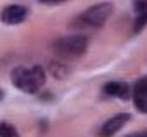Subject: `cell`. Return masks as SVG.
<instances>
[{
  "label": "cell",
  "mask_w": 147,
  "mask_h": 137,
  "mask_svg": "<svg viewBox=\"0 0 147 137\" xmlns=\"http://www.w3.org/2000/svg\"><path fill=\"white\" fill-rule=\"evenodd\" d=\"M11 80L19 90L28 92V94H35L45 83V71L42 66H33V68L18 66L11 73Z\"/></svg>",
  "instance_id": "cell-1"
},
{
  "label": "cell",
  "mask_w": 147,
  "mask_h": 137,
  "mask_svg": "<svg viewBox=\"0 0 147 137\" xmlns=\"http://www.w3.org/2000/svg\"><path fill=\"white\" fill-rule=\"evenodd\" d=\"M113 12V5L104 2V4H97V5H92L88 7L80 18H78V23L85 24V26H90V28H100L107 18L111 16Z\"/></svg>",
  "instance_id": "cell-2"
},
{
  "label": "cell",
  "mask_w": 147,
  "mask_h": 137,
  "mask_svg": "<svg viewBox=\"0 0 147 137\" xmlns=\"http://www.w3.org/2000/svg\"><path fill=\"white\" fill-rule=\"evenodd\" d=\"M87 38L85 37H80V35H73V37H64V38H59L55 43H54V49L61 54V56H71V57H76V56H82L85 50H87Z\"/></svg>",
  "instance_id": "cell-3"
},
{
  "label": "cell",
  "mask_w": 147,
  "mask_h": 137,
  "mask_svg": "<svg viewBox=\"0 0 147 137\" xmlns=\"http://www.w3.org/2000/svg\"><path fill=\"white\" fill-rule=\"evenodd\" d=\"M130 121V115L128 113H119L111 116L107 121H104V125L100 127V137H113L118 130H121L125 127V123Z\"/></svg>",
  "instance_id": "cell-4"
},
{
  "label": "cell",
  "mask_w": 147,
  "mask_h": 137,
  "mask_svg": "<svg viewBox=\"0 0 147 137\" xmlns=\"http://www.w3.org/2000/svg\"><path fill=\"white\" fill-rule=\"evenodd\" d=\"M28 18V9L23 5H7L2 11V21L5 24H19Z\"/></svg>",
  "instance_id": "cell-5"
},
{
  "label": "cell",
  "mask_w": 147,
  "mask_h": 137,
  "mask_svg": "<svg viewBox=\"0 0 147 137\" xmlns=\"http://www.w3.org/2000/svg\"><path fill=\"white\" fill-rule=\"evenodd\" d=\"M104 96L107 97H119V99H126L128 97V85L123 82H107L102 87Z\"/></svg>",
  "instance_id": "cell-6"
},
{
  "label": "cell",
  "mask_w": 147,
  "mask_h": 137,
  "mask_svg": "<svg viewBox=\"0 0 147 137\" xmlns=\"http://www.w3.org/2000/svg\"><path fill=\"white\" fill-rule=\"evenodd\" d=\"M133 97H135V99H133L135 108H137L138 111H142V113L147 115V94H135Z\"/></svg>",
  "instance_id": "cell-7"
},
{
  "label": "cell",
  "mask_w": 147,
  "mask_h": 137,
  "mask_svg": "<svg viewBox=\"0 0 147 137\" xmlns=\"http://www.w3.org/2000/svg\"><path fill=\"white\" fill-rule=\"evenodd\" d=\"M0 137H19V135L14 127H11L7 121H2V125H0Z\"/></svg>",
  "instance_id": "cell-8"
},
{
  "label": "cell",
  "mask_w": 147,
  "mask_h": 137,
  "mask_svg": "<svg viewBox=\"0 0 147 137\" xmlns=\"http://www.w3.org/2000/svg\"><path fill=\"white\" fill-rule=\"evenodd\" d=\"M147 24V14H137V19H135V23H133V31L135 33H138V31H142V28Z\"/></svg>",
  "instance_id": "cell-9"
},
{
  "label": "cell",
  "mask_w": 147,
  "mask_h": 137,
  "mask_svg": "<svg viewBox=\"0 0 147 137\" xmlns=\"http://www.w3.org/2000/svg\"><path fill=\"white\" fill-rule=\"evenodd\" d=\"M133 9L137 14H147V0H133Z\"/></svg>",
  "instance_id": "cell-10"
},
{
  "label": "cell",
  "mask_w": 147,
  "mask_h": 137,
  "mask_svg": "<svg viewBox=\"0 0 147 137\" xmlns=\"http://www.w3.org/2000/svg\"><path fill=\"white\" fill-rule=\"evenodd\" d=\"M135 94H147V77L137 82V85H135Z\"/></svg>",
  "instance_id": "cell-11"
},
{
  "label": "cell",
  "mask_w": 147,
  "mask_h": 137,
  "mask_svg": "<svg viewBox=\"0 0 147 137\" xmlns=\"http://www.w3.org/2000/svg\"><path fill=\"white\" fill-rule=\"evenodd\" d=\"M42 4H59V2H64V0H40Z\"/></svg>",
  "instance_id": "cell-12"
},
{
  "label": "cell",
  "mask_w": 147,
  "mask_h": 137,
  "mask_svg": "<svg viewBox=\"0 0 147 137\" xmlns=\"http://www.w3.org/2000/svg\"><path fill=\"white\" fill-rule=\"evenodd\" d=\"M138 137H147V135H138Z\"/></svg>",
  "instance_id": "cell-13"
},
{
  "label": "cell",
  "mask_w": 147,
  "mask_h": 137,
  "mask_svg": "<svg viewBox=\"0 0 147 137\" xmlns=\"http://www.w3.org/2000/svg\"><path fill=\"white\" fill-rule=\"evenodd\" d=\"M145 135H147V134H145Z\"/></svg>",
  "instance_id": "cell-14"
}]
</instances>
